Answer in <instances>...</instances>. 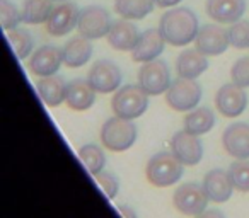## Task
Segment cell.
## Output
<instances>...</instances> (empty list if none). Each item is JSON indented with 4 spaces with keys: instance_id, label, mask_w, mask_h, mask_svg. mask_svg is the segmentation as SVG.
<instances>
[{
    "instance_id": "1",
    "label": "cell",
    "mask_w": 249,
    "mask_h": 218,
    "mask_svg": "<svg viewBox=\"0 0 249 218\" xmlns=\"http://www.w3.org/2000/svg\"><path fill=\"white\" fill-rule=\"evenodd\" d=\"M159 29L166 43L173 46H186L196 39L200 24L193 11L186 7H178L164 12L159 22Z\"/></svg>"
},
{
    "instance_id": "2",
    "label": "cell",
    "mask_w": 249,
    "mask_h": 218,
    "mask_svg": "<svg viewBox=\"0 0 249 218\" xmlns=\"http://www.w3.org/2000/svg\"><path fill=\"white\" fill-rule=\"evenodd\" d=\"M183 166L184 164L173 152H159L147 162V181L157 187L173 186L183 176Z\"/></svg>"
},
{
    "instance_id": "3",
    "label": "cell",
    "mask_w": 249,
    "mask_h": 218,
    "mask_svg": "<svg viewBox=\"0 0 249 218\" xmlns=\"http://www.w3.org/2000/svg\"><path fill=\"white\" fill-rule=\"evenodd\" d=\"M111 107L116 116L124 119H135L142 116L149 107V94L140 85H123L116 90L111 101Z\"/></svg>"
},
{
    "instance_id": "4",
    "label": "cell",
    "mask_w": 249,
    "mask_h": 218,
    "mask_svg": "<svg viewBox=\"0 0 249 218\" xmlns=\"http://www.w3.org/2000/svg\"><path fill=\"white\" fill-rule=\"evenodd\" d=\"M137 126L132 119L109 118L101 128V142L111 152H124L135 143Z\"/></svg>"
},
{
    "instance_id": "5",
    "label": "cell",
    "mask_w": 249,
    "mask_h": 218,
    "mask_svg": "<svg viewBox=\"0 0 249 218\" xmlns=\"http://www.w3.org/2000/svg\"><path fill=\"white\" fill-rule=\"evenodd\" d=\"M201 99V87L195 79L173 80L167 89L166 101L174 111H191L198 106Z\"/></svg>"
},
{
    "instance_id": "6",
    "label": "cell",
    "mask_w": 249,
    "mask_h": 218,
    "mask_svg": "<svg viewBox=\"0 0 249 218\" xmlns=\"http://www.w3.org/2000/svg\"><path fill=\"white\" fill-rule=\"evenodd\" d=\"M208 196L205 193L203 186L196 183L181 184L173 194V203L179 213L188 215V217H200L207 211Z\"/></svg>"
},
{
    "instance_id": "7",
    "label": "cell",
    "mask_w": 249,
    "mask_h": 218,
    "mask_svg": "<svg viewBox=\"0 0 249 218\" xmlns=\"http://www.w3.org/2000/svg\"><path fill=\"white\" fill-rule=\"evenodd\" d=\"M139 85L149 96H159V94L167 92L171 85V73L166 62L156 58L152 62L143 63L139 72Z\"/></svg>"
},
{
    "instance_id": "8",
    "label": "cell",
    "mask_w": 249,
    "mask_h": 218,
    "mask_svg": "<svg viewBox=\"0 0 249 218\" xmlns=\"http://www.w3.org/2000/svg\"><path fill=\"white\" fill-rule=\"evenodd\" d=\"M111 26L113 22H111L109 12L97 5H89V7L82 9L79 14V22H77L79 34L89 39H99L107 36Z\"/></svg>"
},
{
    "instance_id": "9",
    "label": "cell",
    "mask_w": 249,
    "mask_h": 218,
    "mask_svg": "<svg viewBox=\"0 0 249 218\" xmlns=\"http://www.w3.org/2000/svg\"><path fill=\"white\" fill-rule=\"evenodd\" d=\"M123 75L121 70L116 63L109 62V60H99L96 62L89 70L87 75V82L92 85V89L97 94H109L118 90Z\"/></svg>"
},
{
    "instance_id": "10",
    "label": "cell",
    "mask_w": 249,
    "mask_h": 218,
    "mask_svg": "<svg viewBox=\"0 0 249 218\" xmlns=\"http://www.w3.org/2000/svg\"><path fill=\"white\" fill-rule=\"evenodd\" d=\"M215 106L218 113L225 118L241 116L248 106V94L244 92V87L234 82L222 85L215 94Z\"/></svg>"
},
{
    "instance_id": "11",
    "label": "cell",
    "mask_w": 249,
    "mask_h": 218,
    "mask_svg": "<svg viewBox=\"0 0 249 218\" xmlns=\"http://www.w3.org/2000/svg\"><path fill=\"white\" fill-rule=\"evenodd\" d=\"M195 45L200 53L205 56H217L222 55L229 48V29H224L217 24H205L200 28L195 39Z\"/></svg>"
},
{
    "instance_id": "12",
    "label": "cell",
    "mask_w": 249,
    "mask_h": 218,
    "mask_svg": "<svg viewBox=\"0 0 249 218\" xmlns=\"http://www.w3.org/2000/svg\"><path fill=\"white\" fill-rule=\"evenodd\" d=\"M79 14V7L73 2H62L60 5L53 7L46 21V31L52 36H67L77 28Z\"/></svg>"
},
{
    "instance_id": "13",
    "label": "cell",
    "mask_w": 249,
    "mask_h": 218,
    "mask_svg": "<svg viewBox=\"0 0 249 218\" xmlns=\"http://www.w3.org/2000/svg\"><path fill=\"white\" fill-rule=\"evenodd\" d=\"M171 152L184 164V166H196L203 159V145L198 135L184 132H178L171 138Z\"/></svg>"
},
{
    "instance_id": "14",
    "label": "cell",
    "mask_w": 249,
    "mask_h": 218,
    "mask_svg": "<svg viewBox=\"0 0 249 218\" xmlns=\"http://www.w3.org/2000/svg\"><path fill=\"white\" fill-rule=\"evenodd\" d=\"M63 63V50L56 46H41L38 48L29 58V72L36 77H48L55 75L58 72L60 65Z\"/></svg>"
},
{
    "instance_id": "15",
    "label": "cell",
    "mask_w": 249,
    "mask_h": 218,
    "mask_svg": "<svg viewBox=\"0 0 249 218\" xmlns=\"http://www.w3.org/2000/svg\"><path fill=\"white\" fill-rule=\"evenodd\" d=\"M164 39L160 29H147L140 34L135 48L132 50V60L139 63L152 62L164 51Z\"/></svg>"
},
{
    "instance_id": "16",
    "label": "cell",
    "mask_w": 249,
    "mask_h": 218,
    "mask_svg": "<svg viewBox=\"0 0 249 218\" xmlns=\"http://www.w3.org/2000/svg\"><path fill=\"white\" fill-rule=\"evenodd\" d=\"M225 152L234 159H249V125L234 123L222 135Z\"/></svg>"
},
{
    "instance_id": "17",
    "label": "cell",
    "mask_w": 249,
    "mask_h": 218,
    "mask_svg": "<svg viewBox=\"0 0 249 218\" xmlns=\"http://www.w3.org/2000/svg\"><path fill=\"white\" fill-rule=\"evenodd\" d=\"M203 189L207 193L208 200L213 201V203H225V201L231 200L232 189H235L234 184L229 176V170L222 169H213L203 177Z\"/></svg>"
},
{
    "instance_id": "18",
    "label": "cell",
    "mask_w": 249,
    "mask_h": 218,
    "mask_svg": "<svg viewBox=\"0 0 249 218\" xmlns=\"http://www.w3.org/2000/svg\"><path fill=\"white\" fill-rule=\"evenodd\" d=\"M207 12L220 24H234L246 12V0H208Z\"/></svg>"
},
{
    "instance_id": "19",
    "label": "cell",
    "mask_w": 249,
    "mask_h": 218,
    "mask_svg": "<svg viewBox=\"0 0 249 218\" xmlns=\"http://www.w3.org/2000/svg\"><path fill=\"white\" fill-rule=\"evenodd\" d=\"M139 38V29L130 22V19L128 21L120 19V21L113 22L109 33H107V43H109L111 48L118 50V51H132Z\"/></svg>"
},
{
    "instance_id": "20",
    "label": "cell",
    "mask_w": 249,
    "mask_h": 218,
    "mask_svg": "<svg viewBox=\"0 0 249 218\" xmlns=\"http://www.w3.org/2000/svg\"><path fill=\"white\" fill-rule=\"evenodd\" d=\"M96 94L97 92L87 80L73 79L67 84L65 102L73 111H86V109L92 107L94 101H96Z\"/></svg>"
},
{
    "instance_id": "21",
    "label": "cell",
    "mask_w": 249,
    "mask_h": 218,
    "mask_svg": "<svg viewBox=\"0 0 249 218\" xmlns=\"http://www.w3.org/2000/svg\"><path fill=\"white\" fill-rule=\"evenodd\" d=\"M90 56H92V43L82 34L73 36L63 46V63L69 68H79V67L86 65Z\"/></svg>"
},
{
    "instance_id": "22",
    "label": "cell",
    "mask_w": 249,
    "mask_h": 218,
    "mask_svg": "<svg viewBox=\"0 0 249 218\" xmlns=\"http://www.w3.org/2000/svg\"><path fill=\"white\" fill-rule=\"evenodd\" d=\"M207 68V56L198 50H184L176 60V72L183 79H196Z\"/></svg>"
},
{
    "instance_id": "23",
    "label": "cell",
    "mask_w": 249,
    "mask_h": 218,
    "mask_svg": "<svg viewBox=\"0 0 249 218\" xmlns=\"http://www.w3.org/2000/svg\"><path fill=\"white\" fill-rule=\"evenodd\" d=\"M38 92L46 106H60L67 96V82L58 75L41 77L38 82Z\"/></svg>"
},
{
    "instance_id": "24",
    "label": "cell",
    "mask_w": 249,
    "mask_h": 218,
    "mask_svg": "<svg viewBox=\"0 0 249 218\" xmlns=\"http://www.w3.org/2000/svg\"><path fill=\"white\" fill-rule=\"evenodd\" d=\"M215 125V115L210 107H195L184 118V130L193 135H205Z\"/></svg>"
},
{
    "instance_id": "25",
    "label": "cell",
    "mask_w": 249,
    "mask_h": 218,
    "mask_svg": "<svg viewBox=\"0 0 249 218\" xmlns=\"http://www.w3.org/2000/svg\"><path fill=\"white\" fill-rule=\"evenodd\" d=\"M156 0H114V11L123 19L140 21L152 12Z\"/></svg>"
},
{
    "instance_id": "26",
    "label": "cell",
    "mask_w": 249,
    "mask_h": 218,
    "mask_svg": "<svg viewBox=\"0 0 249 218\" xmlns=\"http://www.w3.org/2000/svg\"><path fill=\"white\" fill-rule=\"evenodd\" d=\"M53 11V0H24L22 5V22L41 24L46 22Z\"/></svg>"
},
{
    "instance_id": "27",
    "label": "cell",
    "mask_w": 249,
    "mask_h": 218,
    "mask_svg": "<svg viewBox=\"0 0 249 218\" xmlns=\"http://www.w3.org/2000/svg\"><path fill=\"white\" fill-rule=\"evenodd\" d=\"M7 39L19 60H24L26 56L33 51L35 41H33V36L29 34L26 29H22V28L11 29V31H7Z\"/></svg>"
},
{
    "instance_id": "28",
    "label": "cell",
    "mask_w": 249,
    "mask_h": 218,
    "mask_svg": "<svg viewBox=\"0 0 249 218\" xmlns=\"http://www.w3.org/2000/svg\"><path fill=\"white\" fill-rule=\"evenodd\" d=\"M79 157L82 159V162L86 164V167L89 169V172L92 176L101 172L104 169V166H106V155H104V152L97 145H92V143L84 145L79 150Z\"/></svg>"
},
{
    "instance_id": "29",
    "label": "cell",
    "mask_w": 249,
    "mask_h": 218,
    "mask_svg": "<svg viewBox=\"0 0 249 218\" xmlns=\"http://www.w3.org/2000/svg\"><path fill=\"white\" fill-rule=\"evenodd\" d=\"M229 176L234 187L242 193H249V159H237L229 167Z\"/></svg>"
},
{
    "instance_id": "30",
    "label": "cell",
    "mask_w": 249,
    "mask_h": 218,
    "mask_svg": "<svg viewBox=\"0 0 249 218\" xmlns=\"http://www.w3.org/2000/svg\"><path fill=\"white\" fill-rule=\"evenodd\" d=\"M0 21L5 31H11L22 21V12H19V9L9 0H0Z\"/></svg>"
},
{
    "instance_id": "31",
    "label": "cell",
    "mask_w": 249,
    "mask_h": 218,
    "mask_svg": "<svg viewBox=\"0 0 249 218\" xmlns=\"http://www.w3.org/2000/svg\"><path fill=\"white\" fill-rule=\"evenodd\" d=\"M229 41L234 48H249V22L237 21L229 28Z\"/></svg>"
},
{
    "instance_id": "32",
    "label": "cell",
    "mask_w": 249,
    "mask_h": 218,
    "mask_svg": "<svg viewBox=\"0 0 249 218\" xmlns=\"http://www.w3.org/2000/svg\"><path fill=\"white\" fill-rule=\"evenodd\" d=\"M231 79L234 84L241 87H249V56L246 58H241L234 63L231 70Z\"/></svg>"
},
{
    "instance_id": "33",
    "label": "cell",
    "mask_w": 249,
    "mask_h": 218,
    "mask_svg": "<svg viewBox=\"0 0 249 218\" xmlns=\"http://www.w3.org/2000/svg\"><path fill=\"white\" fill-rule=\"evenodd\" d=\"M94 179L97 181V184L101 186V189L104 191V194H106L109 200H113L114 196L118 194V189H120V183H118L116 176L111 172H97L96 176H94Z\"/></svg>"
},
{
    "instance_id": "34",
    "label": "cell",
    "mask_w": 249,
    "mask_h": 218,
    "mask_svg": "<svg viewBox=\"0 0 249 218\" xmlns=\"http://www.w3.org/2000/svg\"><path fill=\"white\" fill-rule=\"evenodd\" d=\"M181 0H156V5H159V7H174V5L179 4Z\"/></svg>"
},
{
    "instance_id": "35",
    "label": "cell",
    "mask_w": 249,
    "mask_h": 218,
    "mask_svg": "<svg viewBox=\"0 0 249 218\" xmlns=\"http://www.w3.org/2000/svg\"><path fill=\"white\" fill-rule=\"evenodd\" d=\"M121 215H128V217H137V213L133 210H128V208H120Z\"/></svg>"
},
{
    "instance_id": "36",
    "label": "cell",
    "mask_w": 249,
    "mask_h": 218,
    "mask_svg": "<svg viewBox=\"0 0 249 218\" xmlns=\"http://www.w3.org/2000/svg\"><path fill=\"white\" fill-rule=\"evenodd\" d=\"M205 217H222V211H217V210H212V211H205Z\"/></svg>"
},
{
    "instance_id": "37",
    "label": "cell",
    "mask_w": 249,
    "mask_h": 218,
    "mask_svg": "<svg viewBox=\"0 0 249 218\" xmlns=\"http://www.w3.org/2000/svg\"><path fill=\"white\" fill-rule=\"evenodd\" d=\"M53 2H67V0H53Z\"/></svg>"
}]
</instances>
